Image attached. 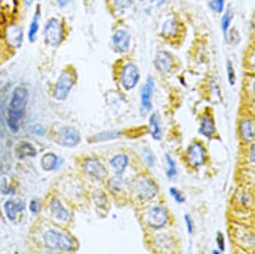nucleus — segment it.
Segmentation results:
<instances>
[{
  "mask_svg": "<svg viewBox=\"0 0 255 254\" xmlns=\"http://www.w3.org/2000/svg\"><path fill=\"white\" fill-rule=\"evenodd\" d=\"M42 241L46 249L53 250V252H63V253H71L75 252L77 243L75 239L70 234L58 231L56 228L46 229L45 234L42 236Z\"/></svg>",
  "mask_w": 255,
  "mask_h": 254,
  "instance_id": "obj_1",
  "label": "nucleus"
},
{
  "mask_svg": "<svg viewBox=\"0 0 255 254\" xmlns=\"http://www.w3.org/2000/svg\"><path fill=\"white\" fill-rule=\"evenodd\" d=\"M133 195L141 203H148L157 199L158 196V186L150 176H139L133 183Z\"/></svg>",
  "mask_w": 255,
  "mask_h": 254,
  "instance_id": "obj_2",
  "label": "nucleus"
},
{
  "mask_svg": "<svg viewBox=\"0 0 255 254\" xmlns=\"http://www.w3.org/2000/svg\"><path fill=\"white\" fill-rule=\"evenodd\" d=\"M75 72L72 70H63V72L60 74L57 82L54 85V89H53V98L58 100V102H64L67 100V98L70 96L71 89L74 88L75 85Z\"/></svg>",
  "mask_w": 255,
  "mask_h": 254,
  "instance_id": "obj_3",
  "label": "nucleus"
},
{
  "mask_svg": "<svg viewBox=\"0 0 255 254\" xmlns=\"http://www.w3.org/2000/svg\"><path fill=\"white\" fill-rule=\"evenodd\" d=\"M28 89L25 86H17L11 93L10 99V105H8V114L7 116H13L19 120L24 118L25 114V107L28 103Z\"/></svg>",
  "mask_w": 255,
  "mask_h": 254,
  "instance_id": "obj_4",
  "label": "nucleus"
},
{
  "mask_svg": "<svg viewBox=\"0 0 255 254\" xmlns=\"http://www.w3.org/2000/svg\"><path fill=\"white\" fill-rule=\"evenodd\" d=\"M143 220L148 228L162 229L165 228L169 222V214L165 207H162V206H151L144 211Z\"/></svg>",
  "mask_w": 255,
  "mask_h": 254,
  "instance_id": "obj_5",
  "label": "nucleus"
},
{
  "mask_svg": "<svg viewBox=\"0 0 255 254\" xmlns=\"http://www.w3.org/2000/svg\"><path fill=\"white\" fill-rule=\"evenodd\" d=\"M140 79V71L139 67L133 63H125L120 70V85L125 91L134 89Z\"/></svg>",
  "mask_w": 255,
  "mask_h": 254,
  "instance_id": "obj_6",
  "label": "nucleus"
},
{
  "mask_svg": "<svg viewBox=\"0 0 255 254\" xmlns=\"http://www.w3.org/2000/svg\"><path fill=\"white\" fill-rule=\"evenodd\" d=\"M186 161L191 168L197 169L203 167L207 161V151L204 144L200 142H193L186 150Z\"/></svg>",
  "mask_w": 255,
  "mask_h": 254,
  "instance_id": "obj_7",
  "label": "nucleus"
},
{
  "mask_svg": "<svg viewBox=\"0 0 255 254\" xmlns=\"http://www.w3.org/2000/svg\"><path fill=\"white\" fill-rule=\"evenodd\" d=\"M45 39L46 43L50 46H58L64 39L63 22L58 18L47 20L45 25Z\"/></svg>",
  "mask_w": 255,
  "mask_h": 254,
  "instance_id": "obj_8",
  "label": "nucleus"
},
{
  "mask_svg": "<svg viewBox=\"0 0 255 254\" xmlns=\"http://www.w3.org/2000/svg\"><path fill=\"white\" fill-rule=\"evenodd\" d=\"M82 169L86 175L95 181H104L107 178V168L106 165L95 157H88L82 163Z\"/></svg>",
  "mask_w": 255,
  "mask_h": 254,
  "instance_id": "obj_9",
  "label": "nucleus"
},
{
  "mask_svg": "<svg viewBox=\"0 0 255 254\" xmlns=\"http://www.w3.org/2000/svg\"><path fill=\"white\" fill-rule=\"evenodd\" d=\"M56 142L64 147H75L81 143V135L74 127H61L56 132Z\"/></svg>",
  "mask_w": 255,
  "mask_h": 254,
  "instance_id": "obj_10",
  "label": "nucleus"
},
{
  "mask_svg": "<svg viewBox=\"0 0 255 254\" xmlns=\"http://www.w3.org/2000/svg\"><path fill=\"white\" fill-rule=\"evenodd\" d=\"M153 95H154V78L148 75L146 82L143 84L140 91V114L147 116L153 109Z\"/></svg>",
  "mask_w": 255,
  "mask_h": 254,
  "instance_id": "obj_11",
  "label": "nucleus"
},
{
  "mask_svg": "<svg viewBox=\"0 0 255 254\" xmlns=\"http://www.w3.org/2000/svg\"><path fill=\"white\" fill-rule=\"evenodd\" d=\"M49 213H50L51 218L58 224H68L71 220L70 210L67 209V206L61 202V199L58 197H53L49 203Z\"/></svg>",
  "mask_w": 255,
  "mask_h": 254,
  "instance_id": "obj_12",
  "label": "nucleus"
},
{
  "mask_svg": "<svg viewBox=\"0 0 255 254\" xmlns=\"http://www.w3.org/2000/svg\"><path fill=\"white\" fill-rule=\"evenodd\" d=\"M25 202L21 200V199H8L3 204V210H4L7 220L11 222H15L18 220L19 215L25 210Z\"/></svg>",
  "mask_w": 255,
  "mask_h": 254,
  "instance_id": "obj_13",
  "label": "nucleus"
},
{
  "mask_svg": "<svg viewBox=\"0 0 255 254\" xmlns=\"http://www.w3.org/2000/svg\"><path fill=\"white\" fill-rule=\"evenodd\" d=\"M113 45L117 53L120 54L128 53L130 47V33L125 29H117L113 35Z\"/></svg>",
  "mask_w": 255,
  "mask_h": 254,
  "instance_id": "obj_14",
  "label": "nucleus"
},
{
  "mask_svg": "<svg viewBox=\"0 0 255 254\" xmlns=\"http://www.w3.org/2000/svg\"><path fill=\"white\" fill-rule=\"evenodd\" d=\"M154 64H155V68H157L159 72H162V74L171 72L173 65L172 54L169 52H166V50H159V52L155 54Z\"/></svg>",
  "mask_w": 255,
  "mask_h": 254,
  "instance_id": "obj_15",
  "label": "nucleus"
},
{
  "mask_svg": "<svg viewBox=\"0 0 255 254\" xmlns=\"http://www.w3.org/2000/svg\"><path fill=\"white\" fill-rule=\"evenodd\" d=\"M239 133L244 142H253L255 139V123L251 118H243L239 123Z\"/></svg>",
  "mask_w": 255,
  "mask_h": 254,
  "instance_id": "obj_16",
  "label": "nucleus"
},
{
  "mask_svg": "<svg viewBox=\"0 0 255 254\" xmlns=\"http://www.w3.org/2000/svg\"><path fill=\"white\" fill-rule=\"evenodd\" d=\"M109 164L111 169H113V172H114V175L122 176L124 172H125V169L128 168V165H129V157L127 154H124V153L115 154V156L110 158Z\"/></svg>",
  "mask_w": 255,
  "mask_h": 254,
  "instance_id": "obj_17",
  "label": "nucleus"
},
{
  "mask_svg": "<svg viewBox=\"0 0 255 254\" xmlns=\"http://www.w3.org/2000/svg\"><path fill=\"white\" fill-rule=\"evenodd\" d=\"M198 132H200V135H203L207 139H211V137L215 135L217 127H215V121H214V118H212L210 113H205L204 116L201 117V123H200Z\"/></svg>",
  "mask_w": 255,
  "mask_h": 254,
  "instance_id": "obj_18",
  "label": "nucleus"
},
{
  "mask_svg": "<svg viewBox=\"0 0 255 254\" xmlns=\"http://www.w3.org/2000/svg\"><path fill=\"white\" fill-rule=\"evenodd\" d=\"M63 158L58 157L57 154H54V153H47V154H45V156L42 157L40 165H42L43 171L50 172V171H57V169L63 165Z\"/></svg>",
  "mask_w": 255,
  "mask_h": 254,
  "instance_id": "obj_19",
  "label": "nucleus"
},
{
  "mask_svg": "<svg viewBox=\"0 0 255 254\" xmlns=\"http://www.w3.org/2000/svg\"><path fill=\"white\" fill-rule=\"evenodd\" d=\"M24 32L19 25H10L6 28V39L13 47H19L22 43Z\"/></svg>",
  "mask_w": 255,
  "mask_h": 254,
  "instance_id": "obj_20",
  "label": "nucleus"
},
{
  "mask_svg": "<svg viewBox=\"0 0 255 254\" xmlns=\"http://www.w3.org/2000/svg\"><path fill=\"white\" fill-rule=\"evenodd\" d=\"M179 32V22L176 18L169 17L168 20H165L161 25V35L165 38V39H172L176 38V35Z\"/></svg>",
  "mask_w": 255,
  "mask_h": 254,
  "instance_id": "obj_21",
  "label": "nucleus"
},
{
  "mask_svg": "<svg viewBox=\"0 0 255 254\" xmlns=\"http://www.w3.org/2000/svg\"><path fill=\"white\" fill-rule=\"evenodd\" d=\"M148 127H150V135H151L154 140H161V137H162V128H161V121H159V116L157 113H154V114L150 116Z\"/></svg>",
  "mask_w": 255,
  "mask_h": 254,
  "instance_id": "obj_22",
  "label": "nucleus"
},
{
  "mask_svg": "<svg viewBox=\"0 0 255 254\" xmlns=\"http://www.w3.org/2000/svg\"><path fill=\"white\" fill-rule=\"evenodd\" d=\"M15 154L18 158H26V157H35L36 156V149L28 142H22L17 146Z\"/></svg>",
  "mask_w": 255,
  "mask_h": 254,
  "instance_id": "obj_23",
  "label": "nucleus"
},
{
  "mask_svg": "<svg viewBox=\"0 0 255 254\" xmlns=\"http://www.w3.org/2000/svg\"><path fill=\"white\" fill-rule=\"evenodd\" d=\"M122 136L121 130H106V132H102V133H97L95 136H92L90 142H106V140H114V139H118V137Z\"/></svg>",
  "mask_w": 255,
  "mask_h": 254,
  "instance_id": "obj_24",
  "label": "nucleus"
},
{
  "mask_svg": "<svg viewBox=\"0 0 255 254\" xmlns=\"http://www.w3.org/2000/svg\"><path fill=\"white\" fill-rule=\"evenodd\" d=\"M39 21H40V8L38 7L35 14H33V18H32L29 29H28V38H29V42H33L35 38H36V33L39 32Z\"/></svg>",
  "mask_w": 255,
  "mask_h": 254,
  "instance_id": "obj_25",
  "label": "nucleus"
},
{
  "mask_svg": "<svg viewBox=\"0 0 255 254\" xmlns=\"http://www.w3.org/2000/svg\"><path fill=\"white\" fill-rule=\"evenodd\" d=\"M165 160L166 176H168V179L175 181V179H176V175H178V167H176V163H175V160H173L171 154H165Z\"/></svg>",
  "mask_w": 255,
  "mask_h": 254,
  "instance_id": "obj_26",
  "label": "nucleus"
},
{
  "mask_svg": "<svg viewBox=\"0 0 255 254\" xmlns=\"http://www.w3.org/2000/svg\"><path fill=\"white\" fill-rule=\"evenodd\" d=\"M92 199H93V203H95V206L97 209H107L109 199H107V196H106V193L103 190H95L92 193Z\"/></svg>",
  "mask_w": 255,
  "mask_h": 254,
  "instance_id": "obj_27",
  "label": "nucleus"
},
{
  "mask_svg": "<svg viewBox=\"0 0 255 254\" xmlns=\"http://www.w3.org/2000/svg\"><path fill=\"white\" fill-rule=\"evenodd\" d=\"M124 188V181H122V176L115 175L111 181L109 182V189L114 193V195H120Z\"/></svg>",
  "mask_w": 255,
  "mask_h": 254,
  "instance_id": "obj_28",
  "label": "nucleus"
},
{
  "mask_svg": "<svg viewBox=\"0 0 255 254\" xmlns=\"http://www.w3.org/2000/svg\"><path fill=\"white\" fill-rule=\"evenodd\" d=\"M232 18H233V14H232V10L228 8L225 14H223L222 20H221V28H222V32L223 35H226L228 31H229L230 24H232Z\"/></svg>",
  "mask_w": 255,
  "mask_h": 254,
  "instance_id": "obj_29",
  "label": "nucleus"
},
{
  "mask_svg": "<svg viewBox=\"0 0 255 254\" xmlns=\"http://www.w3.org/2000/svg\"><path fill=\"white\" fill-rule=\"evenodd\" d=\"M208 6L214 13H222L225 11V0H210Z\"/></svg>",
  "mask_w": 255,
  "mask_h": 254,
  "instance_id": "obj_30",
  "label": "nucleus"
},
{
  "mask_svg": "<svg viewBox=\"0 0 255 254\" xmlns=\"http://www.w3.org/2000/svg\"><path fill=\"white\" fill-rule=\"evenodd\" d=\"M132 4H133V0H115V10L122 13Z\"/></svg>",
  "mask_w": 255,
  "mask_h": 254,
  "instance_id": "obj_31",
  "label": "nucleus"
},
{
  "mask_svg": "<svg viewBox=\"0 0 255 254\" xmlns=\"http://www.w3.org/2000/svg\"><path fill=\"white\" fill-rule=\"evenodd\" d=\"M143 158H144V161L146 164L150 167V168H153L154 164H155V157H154L153 151L150 149H143Z\"/></svg>",
  "mask_w": 255,
  "mask_h": 254,
  "instance_id": "obj_32",
  "label": "nucleus"
},
{
  "mask_svg": "<svg viewBox=\"0 0 255 254\" xmlns=\"http://www.w3.org/2000/svg\"><path fill=\"white\" fill-rule=\"evenodd\" d=\"M226 71H228V79H229V84L233 86V85L236 84V75H235V68H233V64H232V61L228 60V63H226Z\"/></svg>",
  "mask_w": 255,
  "mask_h": 254,
  "instance_id": "obj_33",
  "label": "nucleus"
},
{
  "mask_svg": "<svg viewBox=\"0 0 255 254\" xmlns=\"http://www.w3.org/2000/svg\"><path fill=\"white\" fill-rule=\"evenodd\" d=\"M29 130H31V133H33L35 136H45L46 135L45 127L42 124H32L29 127Z\"/></svg>",
  "mask_w": 255,
  "mask_h": 254,
  "instance_id": "obj_34",
  "label": "nucleus"
},
{
  "mask_svg": "<svg viewBox=\"0 0 255 254\" xmlns=\"http://www.w3.org/2000/svg\"><path fill=\"white\" fill-rule=\"evenodd\" d=\"M29 210H31L32 214H39L40 213V209H42V206H40V200L39 199H32L31 202H29Z\"/></svg>",
  "mask_w": 255,
  "mask_h": 254,
  "instance_id": "obj_35",
  "label": "nucleus"
},
{
  "mask_svg": "<svg viewBox=\"0 0 255 254\" xmlns=\"http://www.w3.org/2000/svg\"><path fill=\"white\" fill-rule=\"evenodd\" d=\"M169 193H171V196L175 199V202L176 203L185 202V196L182 195V192L176 189V188H169Z\"/></svg>",
  "mask_w": 255,
  "mask_h": 254,
  "instance_id": "obj_36",
  "label": "nucleus"
},
{
  "mask_svg": "<svg viewBox=\"0 0 255 254\" xmlns=\"http://www.w3.org/2000/svg\"><path fill=\"white\" fill-rule=\"evenodd\" d=\"M217 243H218V249H219L221 252H223V250H225V236H223L222 232H218Z\"/></svg>",
  "mask_w": 255,
  "mask_h": 254,
  "instance_id": "obj_37",
  "label": "nucleus"
},
{
  "mask_svg": "<svg viewBox=\"0 0 255 254\" xmlns=\"http://www.w3.org/2000/svg\"><path fill=\"white\" fill-rule=\"evenodd\" d=\"M185 222H186V227H187V231H189V234H193L194 232V224L191 221V217L189 214L185 215Z\"/></svg>",
  "mask_w": 255,
  "mask_h": 254,
  "instance_id": "obj_38",
  "label": "nucleus"
},
{
  "mask_svg": "<svg viewBox=\"0 0 255 254\" xmlns=\"http://www.w3.org/2000/svg\"><path fill=\"white\" fill-rule=\"evenodd\" d=\"M0 192L3 193V195H14V188H8V185L6 183V186H4V183L1 185V188H0Z\"/></svg>",
  "mask_w": 255,
  "mask_h": 254,
  "instance_id": "obj_39",
  "label": "nucleus"
},
{
  "mask_svg": "<svg viewBox=\"0 0 255 254\" xmlns=\"http://www.w3.org/2000/svg\"><path fill=\"white\" fill-rule=\"evenodd\" d=\"M249 160H250V163L255 164V143L251 144V147H250Z\"/></svg>",
  "mask_w": 255,
  "mask_h": 254,
  "instance_id": "obj_40",
  "label": "nucleus"
},
{
  "mask_svg": "<svg viewBox=\"0 0 255 254\" xmlns=\"http://www.w3.org/2000/svg\"><path fill=\"white\" fill-rule=\"evenodd\" d=\"M249 65L250 68H251V71L255 72V53H253L249 57Z\"/></svg>",
  "mask_w": 255,
  "mask_h": 254,
  "instance_id": "obj_41",
  "label": "nucleus"
},
{
  "mask_svg": "<svg viewBox=\"0 0 255 254\" xmlns=\"http://www.w3.org/2000/svg\"><path fill=\"white\" fill-rule=\"evenodd\" d=\"M58 3V6L60 7H65L68 3H70V0H56Z\"/></svg>",
  "mask_w": 255,
  "mask_h": 254,
  "instance_id": "obj_42",
  "label": "nucleus"
},
{
  "mask_svg": "<svg viewBox=\"0 0 255 254\" xmlns=\"http://www.w3.org/2000/svg\"><path fill=\"white\" fill-rule=\"evenodd\" d=\"M250 89H251V93L255 96V79H253V82L250 85Z\"/></svg>",
  "mask_w": 255,
  "mask_h": 254,
  "instance_id": "obj_43",
  "label": "nucleus"
},
{
  "mask_svg": "<svg viewBox=\"0 0 255 254\" xmlns=\"http://www.w3.org/2000/svg\"><path fill=\"white\" fill-rule=\"evenodd\" d=\"M32 3H33V0H24V4H25L26 7L32 6Z\"/></svg>",
  "mask_w": 255,
  "mask_h": 254,
  "instance_id": "obj_44",
  "label": "nucleus"
},
{
  "mask_svg": "<svg viewBox=\"0 0 255 254\" xmlns=\"http://www.w3.org/2000/svg\"><path fill=\"white\" fill-rule=\"evenodd\" d=\"M151 1H157V0H151Z\"/></svg>",
  "mask_w": 255,
  "mask_h": 254,
  "instance_id": "obj_45",
  "label": "nucleus"
}]
</instances>
